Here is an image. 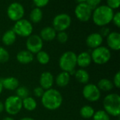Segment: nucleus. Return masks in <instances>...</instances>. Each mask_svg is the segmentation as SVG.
I'll use <instances>...</instances> for the list:
<instances>
[{
  "label": "nucleus",
  "instance_id": "nucleus-43",
  "mask_svg": "<svg viewBox=\"0 0 120 120\" xmlns=\"http://www.w3.org/2000/svg\"><path fill=\"white\" fill-rule=\"evenodd\" d=\"M3 86H2V84H1V81H0V95H1V93H2V91H3Z\"/></svg>",
  "mask_w": 120,
  "mask_h": 120
},
{
  "label": "nucleus",
  "instance_id": "nucleus-8",
  "mask_svg": "<svg viewBox=\"0 0 120 120\" xmlns=\"http://www.w3.org/2000/svg\"><path fill=\"white\" fill-rule=\"evenodd\" d=\"M72 19L68 13H62L56 15L52 21L53 28L56 32L65 31L71 25Z\"/></svg>",
  "mask_w": 120,
  "mask_h": 120
},
{
  "label": "nucleus",
  "instance_id": "nucleus-39",
  "mask_svg": "<svg viewBox=\"0 0 120 120\" xmlns=\"http://www.w3.org/2000/svg\"><path fill=\"white\" fill-rule=\"evenodd\" d=\"M4 110V103L0 101V113H1Z\"/></svg>",
  "mask_w": 120,
  "mask_h": 120
},
{
  "label": "nucleus",
  "instance_id": "nucleus-41",
  "mask_svg": "<svg viewBox=\"0 0 120 120\" xmlns=\"http://www.w3.org/2000/svg\"><path fill=\"white\" fill-rule=\"evenodd\" d=\"M2 120H15L13 118H12V117H4V119Z\"/></svg>",
  "mask_w": 120,
  "mask_h": 120
},
{
  "label": "nucleus",
  "instance_id": "nucleus-33",
  "mask_svg": "<svg viewBox=\"0 0 120 120\" xmlns=\"http://www.w3.org/2000/svg\"><path fill=\"white\" fill-rule=\"evenodd\" d=\"M101 3V0H86V4L92 9L94 10L96 8L100 6Z\"/></svg>",
  "mask_w": 120,
  "mask_h": 120
},
{
  "label": "nucleus",
  "instance_id": "nucleus-6",
  "mask_svg": "<svg viewBox=\"0 0 120 120\" xmlns=\"http://www.w3.org/2000/svg\"><path fill=\"white\" fill-rule=\"evenodd\" d=\"M12 30L14 31L16 35L22 37H28L32 33L33 26L30 21L22 18L15 22Z\"/></svg>",
  "mask_w": 120,
  "mask_h": 120
},
{
  "label": "nucleus",
  "instance_id": "nucleus-21",
  "mask_svg": "<svg viewBox=\"0 0 120 120\" xmlns=\"http://www.w3.org/2000/svg\"><path fill=\"white\" fill-rule=\"evenodd\" d=\"M54 81H56V83L58 87H60V88L65 87L70 83V75L68 72L62 71L56 76Z\"/></svg>",
  "mask_w": 120,
  "mask_h": 120
},
{
  "label": "nucleus",
  "instance_id": "nucleus-2",
  "mask_svg": "<svg viewBox=\"0 0 120 120\" xmlns=\"http://www.w3.org/2000/svg\"><path fill=\"white\" fill-rule=\"evenodd\" d=\"M41 98L42 105L49 110H56L60 108L63 103V96L61 93L54 88L44 91Z\"/></svg>",
  "mask_w": 120,
  "mask_h": 120
},
{
  "label": "nucleus",
  "instance_id": "nucleus-19",
  "mask_svg": "<svg viewBox=\"0 0 120 120\" xmlns=\"http://www.w3.org/2000/svg\"><path fill=\"white\" fill-rule=\"evenodd\" d=\"M92 62L91 54L87 52H83L77 55V65L81 68L89 66Z\"/></svg>",
  "mask_w": 120,
  "mask_h": 120
},
{
  "label": "nucleus",
  "instance_id": "nucleus-23",
  "mask_svg": "<svg viewBox=\"0 0 120 120\" xmlns=\"http://www.w3.org/2000/svg\"><path fill=\"white\" fill-rule=\"evenodd\" d=\"M96 86L101 91H104V92L110 91L114 88L112 81H111L110 80H109L108 79H101L98 82V84Z\"/></svg>",
  "mask_w": 120,
  "mask_h": 120
},
{
  "label": "nucleus",
  "instance_id": "nucleus-20",
  "mask_svg": "<svg viewBox=\"0 0 120 120\" xmlns=\"http://www.w3.org/2000/svg\"><path fill=\"white\" fill-rule=\"evenodd\" d=\"M16 34L12 29L6 30L2 35L1 40L4 45L6 46H11L13 45L16 40Z\"/></svg>",
  "mask_w": 120,
  "mask_h": 120
},
{
  "label": "nucleus",
  "instance_id": "nucleus-42",
  "mask_svg": "<svg viewBox=\"0 0 120 120\" xmlns=\"http://www.w3.org/2000/svg\"><path fill=\"white\" fill-rule=\"evenodd\" d=\"M78 4H80V3H84V2H86V0H75Z\"/></svg>",
  "mask_w": 120,
  "mask_h": 120
},
{
  "label": "nucleus",
  "instance_id": "nucleus-28",
  "mask_svg": "<svg viewBox=\"0 0 120 120\" xmlns=\"http://www.w3.org/2000/svg\"><path fill=\"white\" fill-rule=\"evenodd\" d=\"M15 91H15V93H16L15 95L18 96L21 100H23V99L29 97L30 92H29L28 88L25 86H19Z\"/></svg>",
  "mask_w": 120,
  "mask_h": 120
},
{
  "label": "nucleus",
  "instance_id": "nucleus-12",
  "mask_svg": "<svg viewBox=\"0 0 120 120\" xmlns=\"http://www.w3.org/2000/svg\"><path fill=\"white\" fill-rule=\"evenodd\" d=\"M43 40L38 35H30L26 41L27 50L30 52L32 54H37L43 47Z\"/></svg>",
  "mask_w": 120,
  "mask_h": 120
},
{
  "label": "nucleus",
  "instance_id": "nucleus-44",
  "mask_svg": "<svg viewBox=\"0 0 120 120\" xmlns=\"http://www.w3.org/2000/svg\"><path fill=\"white\" fill-rule=\"evenodd\" d=\"M0 39H1V36H0Z\"/></svg>",
  "mask_w": 120,
  "mask_h": 120
},
{
  "label": "nucleus",
  "instance_id": "nucleus-35",
  "mask_svg": "<svg viewBox=\"0 0 120 120\" xmlns=\"http://www.w3.org/2000/svg\"><path fill=\"white\" fill-rule=\"evenodd\" d=\"M112 22H113V23L115 24V25H116L117 28L120 27V12L117 11L116 13H114Z\"/></svg>",
  "mask_w": 120,
  "mask_h": 120
},
{
  "label": "nucleus",
  "instance_id": "nucleus-38",
  "mask_svg": "<svg viewBox=\"0 0 120 120\" xmlns=\"http://www.w3.org/2000/svg\"><path fill=\"white\" fill-rule=\"evenodd\" d=\"M110 33V28H108V27H105V26H104V27H102V28H101V33H100V34L101 35V36L103 37H107L108 35H109V33Z\"/></svg>",
  "mask_w": 120,
  "mask_h": 120
},
{
  "label": "nucleus",
  "instance_id": "nucleus-13",
  "mask_svg": "<svg viewBox=\"0 0 120 120\" xmlns=\"http://www.w3.org/2000/svg\"><path fill=\"white\" fill-rule=\"evenodd\" d=\"M106 42L108 47L112 50L118 51L120 49V33L114 31L110 32L106 37Z\"/></svg>",
  "mask_w": 120,
  "mask_h": 120
},
{
  "label": "nucleus",
  "instance_id": "nucleus-16",
  "mask_svg": "<svg viewBox=\"0 0 120 120\" xmlns=\"http://www.w3.org/2000/svg\"><path fill=\"white\" fill-rule=\"evenodd\" d=\"M3 88L9 91L16 90L19 87V81L15 77H6L0 79Z\"/></svg>",
  "mask_w": 120,
  "mask_h": 120
},
{
  "label": "nucleus",
  "instance_id": "nucleus-32",
  "mask_svg": "<svg viewBox=\"0 0 120 120\" xmlns=\"http://www.w3.org/2000/svg\"><path fill=\"white\" fill-rule=\"evenodd\" d=\"M107 6L112 10L117 9L120 7V0H106Z\"/></svg>",
  "mask_w": 120,
  "mask_h": 120
},
{
  "label": "nucleus",
  "instance_id": "nucleus-3",
  "mask_svg": "<svg viewBox=\"0 0 120 120\" xmlns=\"http://www.w3.org/2000/svg\"><path fill=\"white\" fill-rule=\"evenodd\" d=\"M104 111L110 116L119 117L120 115V96L117 93L107 95L103 103Z\"/></svg>",
  "mask_w": 120,
  "mask_h": 120
},
{
  "label": "nucleus",
  "instance_id": "nucleus-29",
  "mask_svg": "<svg viewBox=\"0 0 120 120\" xmlns=\"http://www.w3.org/2000/svg\"><path fill=\"white\" fill-rule=\"evenodd\" d=\"M93 120H110V115L104 110H98L94 112Z\"/></svg>",
  "mask_w": 120,
  "mask_h": 120
},
{
  "label": "nucleus",
  "instance_id": "nucleus-22",
  "mask_svg": "<svg viewBox=\"0 0 120 120\" xmlns=\"http://www.w3.org/2000/svg\"><path fill=\"white\" fill-rule=\"evenodd\" d=\"M74 75L75 76L76 80L79 83H82V84H87L90 79L88 71H86L84 69H79L75 71V73Z\"/></svg>",
  "mask_w": 120,
  "mask_h": 120
},
{
  "label": "nucleus",
  "instance_id": "nucleus-26",
  "mask_svg": "<svg viewBox=\"0 0 120 120\" xmlns=\"http://www.w3.org/2000/svg\"><path fill=\"white\" fill-rule=\"evenodd\" d=\"M94 112H95L94 109L90 105L83 106L79 111L81 117H83L84 119H86V120L92 118L94 115Z\"/></svg>",
  "mask_w": 120,
  "mask_h": 120
},
{
  "label": "nucleus",
  "instance_id": "nucleus-14",
  "mask_svg": "<svg viewBox=\"0 0 120 120\" xmlns=\"http://www.w3.org/2000/svg\"><path fill=\"white\" fill-rule=\"evenodd\" d=\"M53 83H54V78L51 72L44 71L41 74L39 78V84H40V87L42 88L44 91L52 88Z\"/></svg>",
  "mask_w": 120,
  "mask_h": 120
},
{
  "label": "nucleus",
  "instance_id": "nucleus-34",
  "mask_svg": "<svg viewBox=\"0 0 120 120\" xmlns=\"http://www.w3.org/2000/svg\"><path fill=\"white\" fill-rule=\"evenodd\" d=\"M32 1L34 4L36 6V7L41 8L42 7L46 6L49 4L50 0H32Z\"/></svg>",
  "mask_w": 120,
  "mask_h": 120
},
{
  "label": "nucleus",
  "instance_id": "nucleus-5",
  "mask_svg": "<svg viewBox=\"0 0 120 120\" xmlns=\"http://www.w3.org/2000/svg\"><path fill=\"white\" fill-rule=\"evenodd\" d=\"M92 61L98 65H103L108 63L111 59V52L107 47L100 46L94 49L91 54Z\"/></svg>",
  "mask_w": 120,
  "mask_h": 120
},
{
  "label": "nucleus",
  "instance_id": "nucleus-27",
  "mask_svg": "<svg viewBox=\"0 0 120 120\" xmlns=\"http://www.w3.org/2000/svg\"><path fill=\"white\" fill-rule=\"evenodd\" d=\"M36 54H37V59L40 64L46 65L49 62L50 56L46 52L41 50L40 52H39Z\"/></svg>",
  "mask_w": 120,
  "mask_h": 120
},
{
  "label": "nucleus",
  "instance_id": "nucleus-11",
  "mask_svg": "<svg viewBox=\"0 0 120 120\" xmlns=\"http://www.w3.org/2000/svg\"><path fill=\"white\" fill-rule=\"evenodd\" d=\"M93 10L86 4H78L75 8V14L77 18L81 22H87L91 18Z\"/></svg>",
  "mask_w": 120,
  "mask_h": 120
},
{
  "label": "nucleus",
  "instance_id": "nucleus-10",
  "mask_svg": "<svg viewBox=\"0 0 120 120\" xmlns=\"http://www.w3.org/2000/svg\"><path fill=\"white\" fill-rule=\"evenodd\" d=\"M84 98L89 102H96L101 96V92L96 85L94 83L86 84L82 90Z\"/></svg>",
  "mask_w": 120,
  "mask_h": 120
},
{
  "label": "nucleus",
  "instance_id": "nucleus-18",
  "mask_svg": "<svg viewBox=\"0 0 120 120\" xmlns=\"http://www.w3.org/2000/svg\"><path fill=\"white\" fill-rule=\"evenodd\" d=\"M16 59L22 64H28L34 60V54L27 50H21L18 52Z\"/></svg>",
  "mask_w": 120,
  "mask_h": 120
},
{
  "label": "nucleus",
  "instance_id": "nucleus-24",
  "mask_svg": "<svg viewBox=\"0 0 120 120\" xmlns=\"http://www.w3.org/2000/svg\"><path fill=\"white\" fill-rule=\"evenodd\" d=\"M43 18V12L40 8H34L30 13V21L34 23H39Z\"/></svg>",
  "mask_w": 120,
  "mask_h": 120
},
{
  "label": "nucleus",
  "instance_id": "nucleus-7",
  "mask_svg": "<svg viewBox=\"0 0 120 120\" xmlns=\"http://www.w3.org/2000/svg\"><path fill=\"white\" fill-rule=\"evenodd\" d=\"M4 110L10 115H16L22 108V100L16 95H11L8 97L4 103Z\"/></svg>",
  "mask_w": 120,
  "mask_h": 120
},
{
  "label": "nucleus",
  "instance_id": "nucleus-25",
  "mask_svg": "<svg viewBox=\"0 0 120 120\" xmlns=\"http://www.w3.org/2000/svg\"><path fill=\"white\" fill-rule=\"evenodd\" d=\"M22 108L27 110V111H33L37 108V103L35 100V99L32 97H27L23 100H22Z\"/></svg>",
  "mask_w": 120,
  "mask_h": 120
},
{
  "label": "nucleus",
  "instance_id": "nucleus-1",
  "mask_svg": "<svg viewBox=\"0 0 120 120\" xmlns=\"http://www.w3.org/2000/svg\"><path fill=\"white\" fill-rule=\"evenodd\" d=\"M114 13V10L107 5H100L93 10L91 18L95 25L104 27L112 22Z\"/></svg>",
  "mask_w": 120,
  "mask_h": 120
},
{
  "label": "nucleus",
  "instance_id": "nucleus-40",
  "mask_svg": "<svg viewBox=\"0 0 120 120\" xmlns=\"http://www.w3.org/2000/svg\"><path fill=\"white\" fill-rule=\"evenodd\" d=\"M20 120H34V119H33V118H32V117H23V118L20 119Z\"/></svg>",
  "mask_w": 120,
  "mask_h": 120
},
{
  "label": "nucleus",
  "instance_id": "nucleus-30",
  "mask_svg": "<svg viewBox=\"0 0 120 120\" xmlns=\"http://www.w3.org/2000/svg\"><path fill=\"white\" fill-rule=\"evenodd\" d=\"M10 55L8 52L3 47H0V63L4 64L9 60Z\"/></svg>",
  "mask_w": 120,
  "mask_h": 120
},
{
  "label": "nucleus",
  "instance_id": "nucleus-9",
  "mask_svg": "<svg viewBox=\"0 0 120 120\" xmlns=\"http://www.w3.org/2000/svg\"><path fill=\"white\" fill-rule=\"evenodd\" d=\"M7 16L8 18L14 22L22 19L25 15V8L19 2H13L7 8Z\"/></svg>",
  "mask_w": 120,
  "mask_h": 120
},
{
  "label": "nucleus",
  "instance_id": "nucleus-37",
  "mask_svg": "<svg viewBox=\"0 0 120 120\" xmlns=\"http://www.w3.org/2000/svg\"><path fill=\"white\" fill-rule=\"evenodd\" d=\"M44 93V90L41 88L40 86L39 87H37L35 88L34 90H33V93H34V95L37 98H41V96L43 95Z\"/></svg>",
  "mask_w": 120,
  "mask_h": 120
},
{
  "label": "nucleus",
  "instance_id": "nucleus-17",
  "mask_svg": "<svg viewBox=\"0 0 120 120\" xmlns=\"http://www.w3.org/2000/svg\"><path fill=\"white\" fill-rule=\"evenodd\" d=\"M57 32L53 27L46 26L41 29L39 33V37L41 38L43 41L50 42L53 40L56 37Z\"/></svg>",
  "mask_w": 120,
  "mask_h": 120
},
{
  "label": "nucleus",
  "instance_id": "nucleus-4",
  "mask_svg": "<svg viewBox=\"0 0 120 120\" xmlns=\"http://www.w3.org/2000/svg\"><path fill=\"white\" fill-rule=\"evenodd\" d=\"M77 66V54L72 51L64 52L59 59V66L63 71L70 73Z\"/></svg>",
  "mask_w": 120,
  "mask_h": 120
},
{
  "label": "nucleus",
  "instance_id": "nucleus-36",
  "mask_svg": "<svg viewBox=\"0 0 120 120\" xmlns=\"http://www.w3.org/2000/svg\"><path fill=\"white\" fill-rule=\"evenodd\" d=\"M113 85L115 87H116L117 88H120V71H117L113 79Z\"/></svg>",
  "mask_w": 120,
  "mask_h": 120
},
{
  "label": "nucleus",
  "instance_id": "nucleus-31",
  "mask_svg": "<svg viewBox=\"0 0 120 120\" xmlns=\"http://www.w3.org/2000/svg\"><path fill=\"white\" fill-rule=\"evenodd\" d=\"M56 38L57 39V40L62 44L65 43L68 40V35L65 31H61V32H58L56 34Z\"/></svg>",
  "mask_w": 120,
  "mask_h": 120
},
{
  "label": "nucleus",
  "instance_id": "nucleus-15",
  "mask_svg": "<svg viewBox=\"0 0 120 120\" xmlns=\"http://www.w3.org/2000/svg\"><path fill=\"white\" fill-rule=\"evenodd\" d=\"M103 42V37L98 33H93L89 35L86 39V43L87 46L91 49H95L101 46Z\"/></svg>",
  "mask_w": 120,
  "mask_h": 120
}]
</instances>
